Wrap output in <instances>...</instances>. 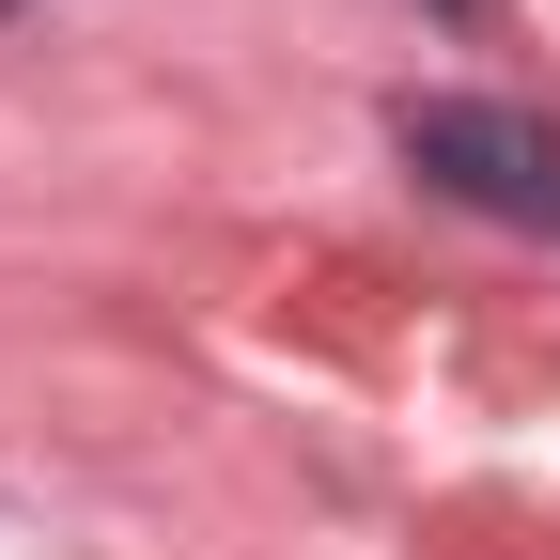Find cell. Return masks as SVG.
<instances>
[{"label": "cell", "instance_id": "6da1fadb", "mask_svg": "<svg viewBox=\"0 0 560 560\" xmlns=\"http://www.w3.org/2000/svg\"><path fill=\"white\" fill-rule=\"evenodd\" d=\"M389 156L420 187L482 202V219H514V234H560V125H529L499 94H405L389 109Z\"/></svg>", "mask_w": 560, "mask_h": 560}, {"label": "cell", "instance_id": "7a4b0ae2", "mask_svg": "<svg viewBox=\"0 0 560 560\" xmlns=\"http://www.w3.org/2000/svg\"><path fill=\"white\" fill-rule=\"evenodd\" d=\"M436 16H482V0H436Z\"/></svg>", "mask_w": 560, "mask_h": 560}, {"label": "cell", "instance_id": "3957f363", "mask_svg": "<svg viewBox=\"0 0 560 560\" xmlns=\"http://www.w3.org/2000/svg\"><path fill=\"white\" fill-rule=\"evenodd\" d=\"M0 16H32V0H0Z\"/></svg>", "mask_w": 560, "mask_h": 560}]
</instances>
